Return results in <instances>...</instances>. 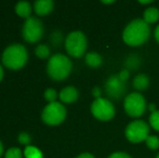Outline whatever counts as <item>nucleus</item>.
Masks as SVG:
<instances>
[{"mask_svg": "<svg viewBox=\"0 0 159 158\" xmlns=\"http://www.w3.org/2000/svg\"><path fill=\"white\" fill-rule=\"evenodd\" d=\"M146 144L151 150H157L159 147V139L156 135H148L146 139Z\"/></svg>", "mask_w": 159, "mask_h": 158, "instance_id": "21", "label": "nucleus"}, {"mask_svg": "<svg viewBox=\"0 0 159 158\" xmlns=\"http://www.w3.org/2000/svg\"><path fill=\"white\" fill-rule=\"evenodd\" d=\"M32 4L28 1H20L15 6V12L19 16L23 17V19H30V14H32Z\"/></svg>", "mask_w": 159, "mask_h": 158, "instance_id": "13", "label": "nucleus"}, {"mask_svg": "<svg viewBox=\"0 0 159 158\" xmlns=\"http://www.w3.org/2000/svg\"><path fill=\"white\" fill-rule=\"evenodd\" d=\"M149 110L152 111V113L156 112V111H155V104H151V105H149Z\"/></svg>", "mask_w": 159, "mask_h": 158, "instance_id": "33", "label": "nucleus"}, {"mask_svg": "<svg viewBox=\"0 0 159 158\" xmlns=\"http://www.w3.org/2000/svg\"><path fill=\"white\" fill-rule=\"evenodd\" d=\"M91 112L96 119L107 121L115 116V107L109 100L104 97H98L91 105Z\"/></svg>", "mask_w": 159, "mask_h": 158, "instance_id": "7", "label": "nucleus"}, {"mask_svg": "<svg viewBox=\"0 0 159 158\" xmlns=\"http://www.w3.org/2000/svg\"><path fill=\"white\" fill-rule=\"evenodd\" d=\"M159 19V11L156 8H148L144 12V22L147 24L156 23Z\"/></svg>", "mask_w": 159, "mask_h": 158, "instance_id": "15", "label": "nucleus"}, {"mask_svg": "<svg viewBox=\"0 0 159 158\" xmlns=\"http://www.w3.org/2000/svg\"><path fill=\"white\" fill-rule=\"evenodd\" d=\"M146 110V102L140 93H131L125 99V111L129 116L138 118Z\"/></svg>", "mask_w": 159, "mask_h": 158, "instance_id": "8", "label": "nucleus"}, {"mask_svg": "<svg viewBox=\"0 0 159 158\" xmlns=\"http://www.w3.org/2000/svg\"><path fill=\"white\" fill-rule=\"evenodd\" d=\"M24 156L26 158H43L42 152L36 146H27L24 150Z\"/></svg>", "mask_w": 159, "mask_h": 158, "instance_id": "17", "label": "nucleus"}, {"mask_svg": "<svg viewBox=\"0 0 159 158\" xmlns=\"http://www.w3.org/2000/svg\"><path fill=\"white\" fill-rule=\"evenodd\" d=\"M27 61L28 53L23 44H11L2 53V63L9 70H21L27 63Z\"/></svg>", "mask_w": 159, "mask_h": 158, "instance_id": "2", "label": "nucleus"}, {"mask_svg": "<svg viewBox=\"0 0 159 158\" xmlns=\"http://www.w3.org/2000/svg\"><path fill=\"white\" fill-rule=\"evenodd\" d=\"M149 124L155 129L156 131H159V111L152 113L151 117H149Z\"/></svg>", "mask_w": 159, "mask_h": 158, "instance_id": "22", "label": "nucleus"}, {"mask_svg": "<svg viewBox=\"0 0 159 158\" xmlns=\"http://www.w3.org/2000/svg\"><path fill=\"white\" fill-rule=\"evenodd\" d=\"M73 64L71 61L64 54H54L50 57L47 64V72L50 78L61 81L68 77L70 74Z\"/></svg>", "mask_w": 159, "mask_h": 158, "instance_id": "3", "label": "nucleus"}, {"mask_svg": "<svg viewBox=\"0 0 159 158\" xmlns=\"http://www.w3.org/2000/svg\"><path fill=\"white\" fill-rule=\"evenodd\" d=\"M108 158H131V157H130L128 154H126V153L118 152V153H114V154H111Z\"/></svg>", "mask_w": 159, "mask_h": 158, "instance_id": "27", "label": "nucleus"}, {"mask_svg": "<svg viewBox=\"0 0 159 158\" xmlns=\"http://www.w3.org/2000/svg\"><path fill=\"white\" fill-rule=\"evenodd\" d=\"M86 63L91 67H98L102 64V57L96 52H89L86 55Z\"/></svg>", "mask_w": 159, "mask_h": 158, "instance_id": "16", "label": "nucleus"}, {"mask_svg": "<svg viewBox=\"0 0 159 158\" xmlns=\"http://www.w3.org/2000/svg\"><path fill=\"white\" fill-rule=\"evenodd\" d=\"M22 156H23V153H22V151L19 147L9 148L6 152V154H4L6 158H22Z\"/></svg>", "mask_w": 159, "mask_h": 158, "instance_id": "20", "label": "nucleus"}, {"mask_svg": "<svg viewBox=\"0 0 159 158\" xmlns=\"http://www.w3.org/2000/svg\"><path fill=\"white\" fill-rule=\"evenodd\" d=\"M92 94H93V97H96V99H98V97H100V95H101V90H100V88L95 87V88L92 90Z\"/></svg>", "mask_w": 159, "mask_h": 158, "instance_id": "28", "label": "nucleus"}, {"mask_svg": "<svg viewBox=\"0 0 159 158\" xmlns=\"http://www.w3.org/2000/svg\"><path fill=\"white\" fill-rule=\"evenodd\" d=\"M22 35L25 41L30 43H36L43 36V24L38 17L30 16L24 22Z\"/></svg>", "mask_w": 159, "mask_h": 158, "instance_id": "6", "label": "nucleus"}, {"mask_svg": "<svg viewBox=\"0 0 159 158\" xmlns=\"http://www.w3.org/2000/svg\"><path fill=\"white\" fill-rule=\"evenodd\" d=\"M30 141H32V138H30V135L28 134V133H26V132L20 133L19 142L21 144H23V145H27V144L30 143Z\"/></svg>", "mask_w": 159, "mask_h": 158, "instance_id": "25", "label": "nucleus"}, {"mask_svg": "<svg viewBox=\"0 0 159 158\" xmlns=\"http://www.w3.org/2000/svg\"><path fill=\"white\" fill-rule=\"evenodd\" d=\"M148 124L142 120L132 121L126 128V137L132 143H140L142 141H146V139L148 138Z\"/></svg>", "mask_w": 159, "mask_h": 158, "instance_id": "9", "label": "nucleus"}, {"mask_svg": "<svg viewBox=\"0 0 159 158\" xmlns=\"http://www.w3.org/2000/svg\"><path fill=\"white\" fill-rule=\"evenodd\" d=\"M118 76H119V78L121 80H124V81H127L128 78H129L130 76V72L128 70H122L121 72L118 74Z\"/></svg>", "mask_w": 159, "mask_h": 158, "instance_id": "26", "label": "nucleus"}, {"mask_svg": "<svg viewBox=\"0 0 159 158\" xmlns=\"http://www.w3.org/2000/svg\"><path fill=\"white\" fill-rule=\"evenodd\" d=\"M54 3L52 0H38L34 3V10L39 16H44L52 12Z\"/></svg>", "mask_w": 159, "mask_h": 158, "instance_id": "11", "label": "nucleus"}, {"mask_svg": "<svg viewBox=\"0 0 159 158\" xmlns=\"http://www.w3.org/2000/svg\"><path fill=\"white\" fill-rule=\"evenodd\" d=\"M105 91L109 97L119 100L126 93L127 84L126 81L120 79L118 75H113L107 79L105 84Z\"/></svg>", "mask_w": 159, "mask_h": 158, "instance_id": "10", "label": "nucleus"}, {"mask_svg": "<svg viewBox=\"0 0 159 158\" xmlns=\"http://www.w3.org/2000/svg\"><path fill=\"white\" fill-rule=\"evenodd\" d=\"M65 48L69 55L80 57L87 50V38L84 33L73 32L65 39Z\"/></svg>", "mask_w": 159, "mask_h": 158, "instance_id": "5", "label": "nucleus"}, {"mask_svg": "<svg viewBox=\"0 0 159 158\" xmlns=\"http://www.w3.org/2000/svg\"><path fill=\"white\" fill-rule=\"evenodd\" d=\"M156 158H159V154L157 155V157H156Z\"/></svg>", "mask_w": 159, "mask_h": 158, "instance_id": "36", "label": "nucleus"}, {"mask_svg": "<svg viewBox=\"0 0 159 158\" xmlns=\"http://www.w3.org/2000/svg\"><path fill=\"white\" fill-rule=\"evenodd\" d=\"M35 53L39 59H48L50 55V49L47 44H39L36 48Z\"/></svg>", "mask_w": 159, "mask_h": 158, "instance_id": "19", "label": "nucleus"}, {"mask_svg": "<svg viewBox=\"0 0 159 158\" xmlns=\"http://www.w3.org/2000/svg\"><path fill=\"white\" fill-rule=\"evenodd\" d=\"M149 84V79L146 75L144 74H140L134 78L133 80V87L136 89V90L143 91L148 87Z\"/></svg>", "mask_w": 159, "mask_h": 158, "instance_id": "14", "label": "nucleus"}, {"mask_svg": "<svg viewBox=\"0 0 159 158\" xmlns=\"http://www.w3.org/2000/svg\"><path fill=\"white\" fill-rule=\"evenodd\" d=\"M77 158H94V156L89 154V153H84V154H80Z\"/></svg>", "mask_w": 159, "mask_h": 158, "instance_id": "29", "label": "nucleus"}, {"mask_svg": "<svg viewBox=\"0 0 159 158\" xmlns=\"http://www.w3.org/2000/svg\"><path fill=\"white\" fill-rule=\"evenodd\" d=\"M44 97H46V100L49 103H54L57 97V92L54 89H47L46 92H44Z\"/></svg>", "mask_w": 159, "mask_h": 158, "instance_id": "23", "label": "nucleus"}, {"mask_svg": "<svg viewBox=\"0 0 159 158\" xmlns=\"http://www.w3.org/2000/svg\"><path fill=\"white\" fill-rule=\"evenodd\" d=\"M59 97L63 103H66V104L74 103V102L78 99V91L75 87L68 86V87H66V88H64L63 90L60 92Z\"/></svg>", "mask_w": 159, "mask_h": 158, "instance_id": "12", "label": "nucleus"}, {"mask_svg": "<svg viewBox=\"0 0 159 158\" xmlns=\"http://www.w3.org/2000/svg\"><path fill=\"white\" fill-rule=\"evenodd\" d=\"M151 29L144 20H134L124 30L122 38L127 44L132 47H138L145 43L149 38Z\"/></svg>", "mask_w": 159, "mask_h": 158, "instance_id": "1", "label": "nucleus"}, {"mask_svg": "<svg viewBox=\"0 0 159 158\" xmlns=\"http://www.w3.org/2000/svg\"><path fill=\"white\" fill-rule=\"evenodd\" d=\"M155 38L159 42V25L157 26V28H156V30H155Z\"/></svg>", "mask_w": 159, "mask_h": 158, "instance_id": "30", "label": "nucleus"}, {"mask_svg": "<svg viewBox=\"0 0 159 158\" xmlns=\"http://www.w3.org/2000/svg\"><path fill=\"white\" fill-rule=\"evenodd\" d=\"M141 64V60L138 55L135 54H132L130 55L129 57L126 60V66L128 70H135L136 68L140 66Z\"/></svg>", "mask_w": 159, "mask_h": 158, "instance_id": "18", "label": "nucleus"}, {"mask_svg": "<svg viewBox=\"0 0 159 158\" xmlns=\"http://www.w3.org/2000/svg\"><path fill=\"white\" fill-rule=\"evenodd\" d=\"M3 75H4V73H3V68H2V66L0 65V81H1L2 78H3Z\"/></svg>", "mask_w": 159, "mask_h": 158, "instance_id": "31", "label": "nucleus"}, {"mask_svg": "<svg viewBox=\"0 0 159 158\" xmlns=\"http://www.w3.org/2000/svg\"><path fill=\"white\" fill-rule=\"evenodd\" d=\"M2 154H3V145H2L1 141H0V157L2 156Z\"/></svg>", "mask_w": 159, "mask_h": 158, "instance_id": "32", "label": "nucleus"}, {"mask_svg": "<svg viewBox=\"0 0 159 158\" xmlns=\"http://www.w3.org/2000/svg\"><path fill=\"white\" fill-rule=\"evenodd\" d=\"M62 40H63V36H62L61 32H54L52 35H51V42L53 43V46L57 47L62 43Z\"/></svg>", "mask_w": 159, "mask_h": 158, "instance_id": "24", "label": "nucleus"}, {"mask_svg": "<svg viewBox=\"0 0 159 158\" xmlns=\"http://www.w3.org/2000/svg\"><path fill=\"white\" fill-rule=\"evenodd\" d=\"M103 3H114V1H103Z\"/></svg>", "mask_w": 159, "mask_h": 158, "instance_id": "35", "label": "nucleus"}, {"mask_svg": "<svg viewBox=\"0 0 159 158\" xmlns=\"http://www.w3.org/2000/svg\"><path fill=\"white\" fill-rule=\"evenodd\" d=\"M66 118V108L61 103H49L41 113V119L49 126H57Z\"/></svg>", "mask_w": 159, "mask_h": 158, "instance_id": "4", "label": "nucleus"}, {"mask_svg": "<svg viewBox=\"0 0 159 158\" xmlns=\"http://www.w3.org/2000/svg\"><path fill=\"white\" fill-rule=\"evenodd\" d=\"M151 2H152V0H146V1L140 0V3H142V4H148V3H151Z\"/></svg>", "mask_w": 159, "mask_h": 158, "instance_id": "34", "label": "nucleus"}]
</instances>
